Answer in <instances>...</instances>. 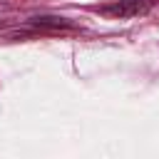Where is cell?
Listing matches in <instances>:
<instances>
[{"instance_id": "1", "label": "cell", "mask_w": 159, "mask_h": 159, "mask_svg": "<svg viewBox=\"0 0 159 159\" xmlns=\"http://www.w3.org/2000/svg\"><path fill=\"white\" fill-rule=\"evenodd\" d=\"M154 5H159V0H112L107 5H94L92 10L109 17V20H127V17H137L149 12Z\"/></svg>"}, {"instance_id": "2", "label": "cell", "mask_w": 159, "mask_h": 159, "mask_svg": "<svg viewBox=\"0 0 159 159\" xmlns=\"http://www.w3.org/2000/svg\"><path fill=\"white\" fill-rule=\"evenodd\" d=\"M30 25L37 30H50V32H60V30H77L75 22H70L67 17H55V15H37L30 17Z\"/></svg>"}]
</instances>
